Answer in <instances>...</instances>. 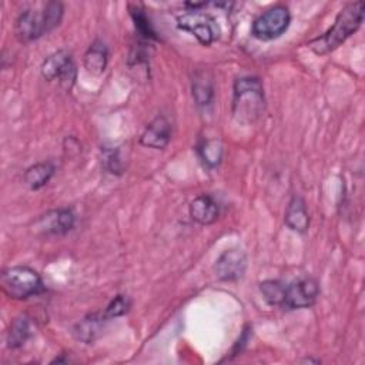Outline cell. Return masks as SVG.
I'll return each instance as SVG.
<instances>
[{
  "instance_id": "obj_17",
  "label": "cell",
  "mask_w": 365,
  "mask_h": 365,
  "mask_svg": "<svg viewBox=\"0 0 365 365\" xmlns=\"http://www.w3.org/2000/svg\"><path fill=\"white\" fill-rule=\"evenodd\" d=\"M31 334V328H30V321L26 315H20L16 317L11 324L10 328L7 331V346L11 349L20 348L30 336Z\"/></svg>"
},
{
  "instance_id": "obj_5",
  "label": "cell",
  "mask_w": 365,
  "mask_h": 365,
  "mask_svg": "<svg viewBox=\"0 0 365 365\" xmlns=\"http://www.w3.org/2000/svg\"><path fill=\"white\" fill-rule=\"evenodd\" d=\"M177 26L178 29L191 33L202 46H210L220 37V26L217 24V20L201 10H188L178 16Z\"/></svg>"
},
{
  "instance_id": "obj_19",
  "label": "cell",
  "mask_w": 365,
  "mask_h": 365,
  "mask_svg": "<svg viewBox=\"0 0 365 365\" xmlns=\"http://www.w3.org/2000/svg\"><path fill=\"white\" fill-rule=\"evenodd\" d=\"M197 150L205 165L217 167L220 164L222 157V145L218 140H202Z\"/></svg>"
},
{
  "instance_id": "obj_7",
  "label": "cell",
  "mask_w": 365,
  "mask_h": 365,
  "mask_svg": "<svg viewBox=\"0 0 365 365\" xmlns=\"http://www.w3.org/2000/svg\"><path fill=\"white\" fill-rule=\"evenodd\" d=\"M319 295V285L318 282L311 278H299L289 284H285V294L282 307L288 309H299V308H309L315 304Z\"/></svg>"
},
{
  "instance_id": "obj_9",
  "label": "cell",
  "mask_w": 365,
  "mask_h": 365,
  "mask_svg": "<svg viewBox=\"0 0 365 365\" xmlns=\"http://www.w3.org/2000/svg\"><path fill=\"white\" fill-rule=\"evenodd\" d=\"M46 33H47V29L44 23L43 11H34L27 9L21 11L16 19L14 34L23 43L37 40Z\"/></svg>"
},
{
  "instance_id": "obj_6",
  "label": "cell",
  "mask_w": 365,
  "mask_h": 365,
  "mask_svg": "<svg viewBox=\"0 0 365 365\" xmlns=\"http://www.w3.org/2000/svg\"><path fill=\"white\" fill-rule=\"evenodd\" d=\"M40 70L41 76L47 81L57 80L61 86H66L67 88L71 87L77 74L71 54L66 50L54 51L53 54L46 57Z\"/></svg>"
},
{
  "instance_id": "obj_3",
  "label": "cell",
  "mask_w": 365,
  "mask_h": 365,
  "mask_svg": "<svg viewBox=\"0 0 365 365\" xmlns=\"http://www.w3.org/2000/svg\"><path fill=\"white\" fill-rule=\"evenodd\" d=\"M1 288L11 299H27L44 291L40 274L26 265H16L3 269Z\"/></svg>"
},
{
  "instance_id": "obj_2",
  "label": "cell",
  "mask_w": 365,
  "mask_h": 365,
  "mask_svg": "<svg viewBox=\"0 0 365 365\" xmlns=\"http://www.w3.org/2000/svg\"><path fill=\"white\" fill-rule=\"evenodd\" d=\"M264 110V90L257 77H241L234 83L232 113L238 121L252 123Z\"/></svg>"
},
{
  "instance_id": "obj_22",
  "label": "cell",
  "mask_w": 365,
  "mask_h": 365,
  "mask_svg": "<svg viewBox=\"0 0 365 365\" xmlns=\"http://www.w3.org/2000/svg\"><path fill=\"white\" fill-rule=\"evenodd\" d=\"M63 13H64V7L60 1H48L44 4L43 17H44L47 33L60 24L63 19Z\"/></svg>"
},
{
  "instance_id": "obj_14",
  "label": "cell",
  "mask_w": 365,
  "mask_h": 365,
  "mask_svg": "<svg viewBox=\"0 0 365 365\" xmlns=\"http://www.w3.org/2000/svg\"><path fill=\"white\" fill-rule=\"evenodd\" d=\"M107 317L104 315V312H93L86 315L81 321H78L74 327V335L77 339L90 344L93 342L96 338H98V335L101 334L106 322H107Z\"/></svg>"
},
{
  "instance_id": "obj_4",
  "label": "cell",
  "mask_w": 365,
  "mask_h": 365,
  "mask_svg": "<svg viewBox=\"0 0 365 365\" xmlns=\"http://www.w3.org/2000/svg\"><path fill=\"white\" fill-rule=\"evenodd\" d=\"M291 14L284 4H275L261 13L252 23L251 33L259 40H272L279 37L289 26Z\"/></svg>"
},
{
  "instance_id": "obj_16",
  "label": "cell",
  "mask_w": 365,
  "mask_h": 365,
  "mask_svg": "<svg viewBox=\"0 0 365 365\" xmlns=\"http://www.w3.org/2000/svg\"><path fill=\"white\" fill-rule=\"evenodd\" d=\"M54 174V165L48 161L36 163L24 171L23 180L30 190H38L44 187Z\"/></svg>"
},
{
  "instance_id": "obj_21",
  "label": "cell",
  "mask_w": 365,
  "mask_h": 365,
  "mask_svg": "<svg viewBox=\"0 0 365 365\" xmlns=\"http://www.w3.org/2000/svg\"><path fill=\"white\" fill-rule=\"evenodd\" d=\"M130 14L131 19L134 21V27L138 31V34L147 40H155V31L150 23V19L147 17V14L144 13V10L140 6H131L130 7Z\"/></svg>"
},
{
  "instance_id": "obj_15",
  "label": "cell",
  "mask_w": 365,
  "mask_h": 365,
  "mask_svg": "<svg viewBox=\"0 0 365 365\" xmlns=\"http://www.w3.org/2000/svg\"><path fill=\"white\" fill-rule=\"evenodd\" d=\"M108 51L103 41L96 40L90 44L84 54V67L91 76H100L107 67Z\"/></svg>"
},
{
  "instance_id": "obj_1",
  "label": "cell",
  "mask_w": 365,
  "mask_h": 365,
  "mask_svg": "<svg viewBox=\"0 0 365 365\" xmlns=\"http://www.w3.org/2000/svg\"><path fill=\"white\" fill-rule=\"evenodd\" d=\"M364 20V3H348L338 13L332 27H329L322 36L309 41L308 47L319 56L328 54L338 48L349 36H352Z\"/></svg>"
},
{
  "instance_id": "obj_12",
  "label": "cell",
  "mask_w": 365,
  "mask_h": 365,
  "mask_svg": "<svg viewBox=\"0 0 365 365\" xmlns=\"http://www.w3.org/2000/svg\"><path fill=\"white\" fill-rule=\"evenodd\" d=\"M285 225L299 234H304L308 231L309 227V215L307 211L305 201L299 195H294L285 210V217H284Z\"/></svg>"
},
{
  "instance_id": "obj_10",
  "label": "cell",
  "mask_w": 365,
  "mask_h": 365,
  "mask_svg": "<svg viewBox=\"0 0 365 365\" xmlns=\"http://www.w3.org/2000/svg\"><path fill=\"white\" fill-rule=\"evenodd\" d=\"M36 227L46 235H63L74 227V214L68 208L51 210L37 220Z\"/></svg>"
},
{
  "instance_id": "obj_23",
  "label": "cell",
  "mask_w": 365,
  "mask_h": 365,
  "mask_svg": "<svg viewBox=\"0 0 365 365\" xmlns=\"http://www.w3.org/2000/svg\"><path fill=\"white\" fill-rule=\"evenodd\" d=\"M101 163L103 167L110 174H121L123 173V161L120 158L117 148H104L101 150Z\"/></svg>"
},
{
  "instance_id": "obj_24",
  "label": "cell",
  "mask_w": 365,
  "mask_h": 365,
  "mask_svg": "<svg viewBox=\"0 0 365 365\" xmlns=\"http://www.w3.org/2000/svg\"><path fill=\"white\" fill-rule=\"evenodd\" d=\"M130 307H131V301L127 295H115L104 309V315L107 317V319L117 318L124 315L130 309Z\"/></svg>"
},
{
  "instance_id": "obj_13",
  "label": "cell",
  "mask_w": 365,
  "mask_h": 365,
  "mask_svg": "<svg viewBox=\"0 0 365 365\" xmlns=\"http://www.w3.org/2000/svg\"><path fill=\"white\" fill-rule=\"evenodd\" d=\"M220 214V207L210 195H198L190 202V217L201 225L212 224Z\"/></svg>"
},
{
  "instance_id": "obj_18",
  "label": "cell",
  "mask_w": 365,
  "mask_h": 365,
  "mask_svg": "<svg viewBox=\"0 0 365 365\" xmlns=\"http://www.w3.org/2000/svg\"><path fill=\"white\" fill-rule=\"evenodd\" d=\"M192 97L200 107H207L211 104L214 88H212V81L204 71H198L194 78H192Z\"/></svg>"
},
{
  "instance_id": "obj_20",
  "label": "cell",
  "mask_w": 365,
  "mask_h": 365,
  "mask_svg": "<svg viewBox=\"0 0 365 365\" xmlns=\"http://www.w3.org/2000/svg\"><path fill=\"white\" fill-rule=\"evenodd\" d=\"M259 291L264 297V299L269 305H281L284 302V294H285V284L278 279H267L259 284Z\"/></svg>"
},
{
  "instance_id": "obj_8",
  "label": "cell",
  "mask_w": 365,
  "mask_h": 365,
  "mask_svg": "<svg viewBox=\"0 0 365 365\" xmlns=\"http://www.w3.org/2000/svg\"><path fill=\"white\" fill-rule=\"evenodd\" d=\"M214 269L221 281H237L247 269V255L237 248L227 250L215 261Z\"/></svg>"
},
{
  "instance_id": "obj_11",
  "label": "cell",
  "mask_w": 365,
  "mask_h": 365,
  "mask_svg": "<svg viewBox=\"0 0 365 365\" xmlns=\"http://www.w3.org/2000/svg\"><path fill=\"white\" fill-rule=\"evenodd\" d=\"M171 138V124L164 115H157L143 131L140 143L145 147L163 150Z\"/></svg>"
}]
</instances>
